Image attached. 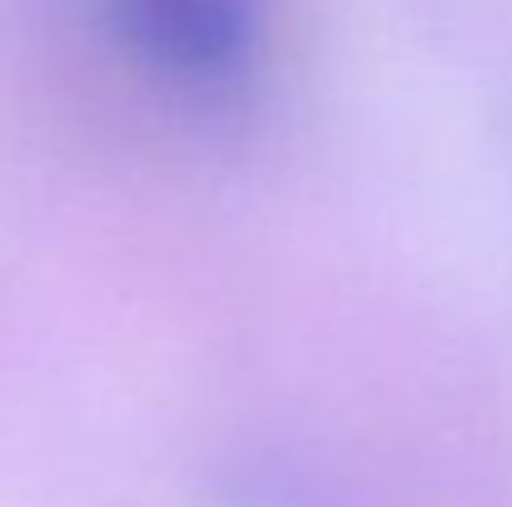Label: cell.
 Returning <instances> with one entry per match:
<instances>
[{"mask_svg": "<svg viewBox=\"0 0 512 507\" xmlns=\"http://www.w3.org/2000/svg\"><path fill=\"white\" fill-rule=\"evenodd\" d=\"M115 45L179 90L239 85L269 35V0H105Z\"/></svg>", "mask_w": 512, "mask_h": 507, "instance_id": "6da1fadb", "label": "cell"}]
</instances>
